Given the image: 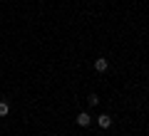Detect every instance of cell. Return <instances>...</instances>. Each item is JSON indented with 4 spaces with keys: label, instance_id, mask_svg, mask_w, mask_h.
I'll list each match as a JSON object with an SVG mask.
<instances>
[{
    "label": "cell",
    "instance_id": "1",
    "mask_svg": "<svg viewBox=\"0 0 149 136\" xmlns=\"http://www.w3.org/2000/svg\"><path fill=\"white\" fill-rule=\"evenodd\" d=\"M97 124H100V129H109L112 126V116L109 114H100L97 116Z\"/></svg>",
    "mask_w": 149,
    "mask_h": 136
},
{
    "label": "cell",
    "instance_id": "2",
    "mask_svg": "<svg viewBox=\"0 0 149 136\" xmlns=\"http://www.w3.org/2000/svg\"><path fill=\"white\" fill-rule=\"evenodd\" d=\"M92 124V116L87 114V111H82V114H77V126H90Z\"/></svg>",
    "mask_w": 149,
    "mask_h": 136
},
{
    "label": "cell",
    "instance_id": "3",
    "mask_svg": "<svg viewBox=\"0 0 149 136\" xmlns=\"http://www.w3.org/2000/svg\"><path fill=\"white\" fill-rule=\"evenodd\" d=\"M95 69H97V72H107V69H109V62H107L104 57L95 59Z\"/></svg>",
    "mask_w": 149,
    "mask_h": 136
},
{
    "label": "cell",
    "instance_id": "4",
    "mask_svg": "<svg viewBox=\"0 0 149 136\" xmlns=\"http://www.w3.org/2000/svg\"><path fill=\"white\" fill-rule=\"evenodd\" d=\"M8 114H10V104L5 99H0V116H8Z\"/></svg>",
    "mask_w": 149,
    "mask_h": 136
},
{
    "label": "cell",
    "instance_id": "5",
    "mask_svg": "<svg viewBox=\"0 0 149 136\" xmlns=\"http://www.w3.org/2000/svg\"><path fill=\"white\" fill-rule=\"evenodd\" d=\"M87 104H90V106H97V104H100V97H97V94H90V97H87Z\"/></svg>",
    "mask_w": 149,
    "mask_h": 136
}]
</instances>
